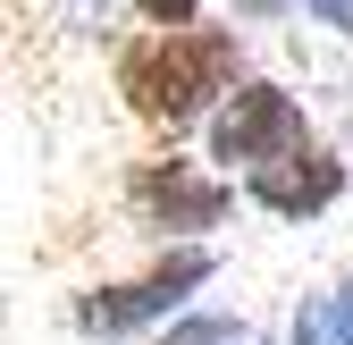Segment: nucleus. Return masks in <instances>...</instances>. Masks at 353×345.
Wrapping results in <instances>:
<instances>
[{
  "mask_svg": "<svg viewBox=\"0 0 353 345\" xmlns=\"http://www.w3.org/2000/svg\"><path fill=\"white\" fill-rule=\"evenodd\" d=\"M110 76L126 118L176 144L185 126H210L228 110V93L244 84V42L236 26H143L135 42H118Z\"/></svg>",
  "mask_w": 353,
  "mask_h": 345,
  "instance_id": "f257e3e1",
  "label": "nucleus"
},
{
  "mask_svg": "<svg viewBox=\"0 0 353 345\" xmlns=\"http://www.w3.org/2000/svg\"><path fill=\"white\" fill-rule=\"evenodd\" d=\"M236 194L244 186L228 177V168H202L185 152H152V160L126 168V219H135L143 236H160V244H202L210 228H228Z\"/></svg>",
  "mask_w": 353,
  "mask_h": 345,
  "instance_id": "f03ea898",
  "label": "nucleus"
},
{
  "mask_svg": "<svg viewBox=\"0 0 353 345\" xmlns=\"http://www.w3.org/2000/svg\"><path fill=\"white\" fill-rule=\"evenodd\" d=\"M219 278V244H168L152 270H135V278H101V286H84L76 304H68V320L84 328V337H126V328H152V320H176L194 304V295Z\"/></svg>",
  "mask_w": 353,
  "mask_h": 345,
  "instance_id": "7ed1b4c3",
  "label": "nucleus"
},
{
  "mask_svg": "<svg viewBox=\"0 0 353 345\" xmlns=\"http://www.w3.org/2000/svg\"><path fill=\"white\" fill-rule=\"evenodd\" d=\"M202 135H210V160L228 168V177H236V168L252 177V168H270V160H286V152L312 144V118H303V101L286 93V84L244 76L236 93H228V110H219Z\"/></svg>",
  "mask_w": 353,
  "mask_h": 345,
  "instance_id": "20e7f679",
  "label": "nucleus"
},
{
  "mask_svg": "<svg viewBox=\"0 0 353 345\" xmlns=\"http://www.w3.org/2000/svg\"><path fill=\"white\" fill-rule=\"evenodd\" d=\"M353 194V168L328 152V144H303V152H286V160H270V168H252L244 177V202L252 210H270V219H320V210H336Z\"/></svg>",
  "mask_w": 353,
  "mask_h": 345,
  "instance_id": "39448f33",
  "label": "nucleus"
},
{
  "mask_svg": "<svg viewBox=\"0 0 353 345\" xmlns=\"http://www.w3.org/2000/svg\"><path fill=\"white\" fill-rule=\"evenodd\" d=\"M160 345H252V328L228 320V312H185V320H168Z\"/></svg>",
  "mask_w": 353,
  "mask_h": 345,
  "instance_id": "423d86ee",
  "label": "nucleus"
},
{
  "mask_svg": "<svg viewBox=\"0 0 353 345\" xmlns=\"http://www.w3.org/2000/svg\"><path fill=\"white\" fill-rule=\"evenodd\" d=\"M143 26H202V0H126Z\"/></svg>",
  "mask_w": 353,
  "mask_h": 345,
  "instance_id": "0eeeda50",
  "label": "nucleus"
},
{
  "mask_svg": "<svg viewBox=\"0 0 353 345\" xmlns=\"http://www.w3.org/2000/svg\"><path fill=\"white\" fill-rule=\"evenodd\" d=\"M303 9H312L328 34H345V42H353V0H303Z\"/></svg>",
  "mask_w": 353,
  "mask_h": 345,
  "instance_id": "6e6552de",
  "label": "nucleus"
},
{
  "mask_svg": "<svg viewBox=\"0 0 353 345\" xmlns=\"http://www.w3.org/2000/svg\"><path fill=\"white\" fill-rule=\"evenodd\" d=\"M328 328H336V345H353V278L328 295Z\"/></svg>",
  "mask_w": 353,
  "mask_h": 345,
  "instance_id": "1a4fd4ad",
  "label": "nucleus"
},
{
  "mask_svg": "<svg viewBox=\"0 0 353 345\" xmlns=\"http://www.w3.org/2000/svg\"><path fill=\"white\" fill-rule=\"evenodd\" d=\"M244 9H252V17H261V9H278V0H244Z\"/></svg>",
  "mask_w": 353,
  "mask_h": 345,
  "instance_id": "9d476101",
  "label": "nucleus"
}]
</instances>
